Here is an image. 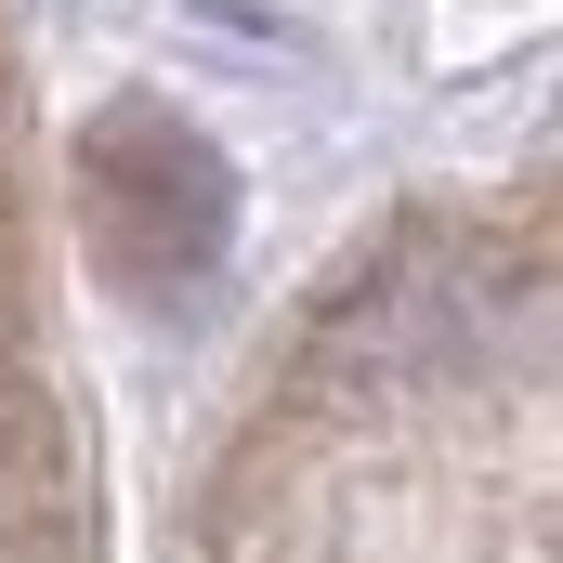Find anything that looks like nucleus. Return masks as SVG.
Returning <instances> with one entry per match:
<instances>
[{"label": "nucleus", "instance_id": "obj_1", "mask_svg": "<svg viewBox=\"0 0 563 563\" xmlns=\"http://www.w3.org/2000/svg\"><path fill=\"white\" fill-rule=\"evenodd\" d=\"M92 223H106V250L132 276H197L223 250V170H210V144L170 132V119H119L92 144Z\"/></svg>", "mask_w": 563, "mask_h": 563}]
</instances>
